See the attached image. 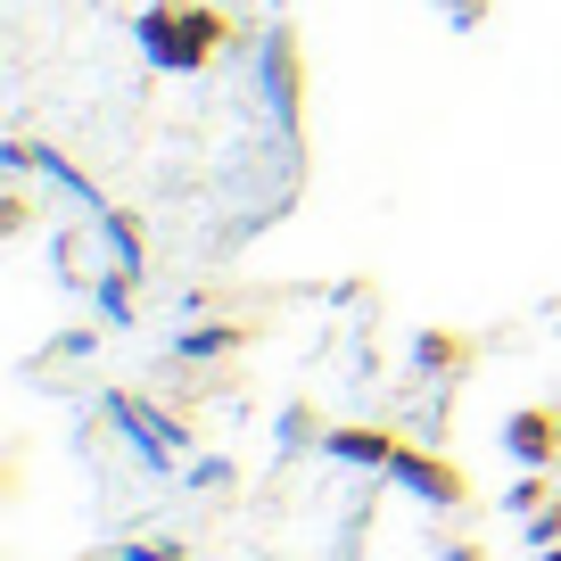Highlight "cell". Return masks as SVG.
Masks as SVG:
<instances>
[{"label":"cell","mask_w":561,"mask_h":561,"mask_svg":"<svg viewBox=\"0 0 561 561\" xmlns=\"http://www.w3.org/2000/svg\"><path fill=\"white\" fill-rule=\"evenodd\" d=\"M133 42L158 75H198V67H215V50L231 42V18L207 9V0H149L133 18Z\"/></svg>","instance_id":"6da1fadb"},{"label":"cell","mask_w":561,"mask_h":561,"mask_svg":"<svg viewBox=\"0 0 561 561\" xmlns=\"http://www.w3.org/2000/svg\"><path fill=\"white\" fill-rule=\"evenodd\" d=\"M107 421H116V430H124V438H133V446H140V455H149V462H174L182 446H191V430H182V421H165L158 404L124 397V388H116V397H107Z\"/></svg>","instance_id":"7a4b0ae2"},{"label":"cell","mask_w":561,"mask_h":561,"mask_svg":"<svg viewBox=\"0 0 561 561\" xmlns=\"http://www.w3.org/2000/svg\"><path fill=\"white\" fill-rule=\"evenodd\" d=\"M388 479H397V488H413L421 504H471V479L455 471V462H438V455H421V446H397V462H388Z\"/></svg>","instance_id":"3957f363"},{"label":"cell","mask_w":561,"mask_h":561,"mask_svg":"<svg viewBox=\"0 0 561 561\" xmlns=\"http://www.w3.org/2000/svg\"><path fill=\"white\" fill-rule=\"evenodd\" d=\"M504 455L520 462V471H545V462L561 455V413H512L504 421Z\"/></svg>","instance_id":"277c9868"},{"label":"cell","mask_w":561,"mask_h":561,"mask_svg":"<svg viewBox=\"0 0 561 561\" xmlns=\"http://www.w3.org/2000/svg\"><path fill=\"white\" fill-rule=\"evenodd\" d=\"M397 430H322V455L331 462H347V471H388L397 462Z\"/></svg>","instance_id":"5b68a950"},{"label":"cell","mask_w":561,"mask_h":561,"mask_svg":"<svg viewBox=\"0 0 561 561\" xmlns=\"http://www.w3.org/2000/svg\"><path fill=\"white\" fill-rule=\"evenodd\" d=\"M413 364H421V371H438V380H446V371H471V339H455V331H421V339H413Z\"/></svg>","instance_id":"8992f818"},{"label":"cell","mask_w":561,"mask_h":561,"mask_svg":"<svg viewBox=\"0 0 561 561\" xmlns=\"http://www.w3.org/2000/svg\"><path fill=\"white\" fill-rule=\"evenodd\" d=\"M133 273H140V264H116V273H100V289H91V298H100V322H133V314H140Z\"/></svg>","instance_id":"52a82bcc"},{"label":"cell","mask_w":561,"mask_h":561,"mask_svg":"<svg viewBox=\"0 0 561 561\" xmlns=\"http://www.w3.org/2000/svg\"><path fill=\"white\" fill-rule=\"evenodd\" d=\"M240 339H248V331H231V322H224V331H182L174 355H182V364H215V355H231Z\"/></svg>","instance_id":"ba28073f"},{"label":"cell","mask_w":561,"mask_h":561,"mask_svg":"<svg viewBox=\"0 0 561 561\" xmlns=\"http://www.w3.org/2000/svg\"><path fill=\"white\" fill-rule=\"evenodd\" d=\"M100 240H107V256H116V264H140V224H133V215L100 207Z\"/></svg>","instance_id":"9c48e42d"},{"label":"cell","mask_w":561,"mask_h":561,"mask_svg":"<svg viewBox=\"0 0 561 561\" xmlns=\"http://www.w3.org/2000/svg\"><path fill=\"white\" fill-rule=\"evenodd\" d=\"M520 528H528V545H561V504H553V495H545V504L528 512Z\"/></svg>","instance_id":"30bf717a"},{"label":"cell","mask_w":561,"mask_h":561,"mask_svg":"<svg viewBox=\"0 0 561 561\" xmlns=\"http://www.w3.org/2000/svg\"><path fill=\"white\" fill-rule=\"evenodd\" d=\"M537 504H545V479H537V471H528V479H520V488H512V495H504V512H512V520H528V512H537Z\"/></svg>","instance_id":"8fae6325"},{"label":"cell","mask_w":561,"mask_h":561,"mask_svg":"<svg viewBox=\"0 0 561 561\" xmlns=\"http://www.w3.org/2000/svg\"><path fill=\"white\" fill-rule=\"evenodd\" d=\"M191 488H231V462L224 455H198L191 462Z\"/></svg>","instance_id":"7c38bea8"},{"label":"cell","mask_w":561,"mask_h":561,"mask_svg":"<svg viewBox=\"0 0 561 561\" xmlns=\"http://www.w3.org/2000/svg\"><path fill=\"white\" fill-rule=\"evenodd\" d=\"M25 224H34V207H25V191H9L0 198V231H25Z\"/></svg>","instance_id":"4fadbf2b"},{"label":"cell","mask_w":561,"mask_h":561,"mask_svg":"<svg viewBox=\"0 0 561 561\" xmlns=\"http://www.w3.org/2000/svg\"><path fill=\"white\" fill-rule=\"evenodd\" d=\"M124 561H182V545H165V537L158 545H124Z\"/></svg>","instance_id":"5bb4252c"},{"label":"cell","mask_w":561,"mask_h":561,"mask_svg":"<svg viewBox=\"0 0 561 561\" xmlns=\"http://www.w3.org/2000/svg\"><path fill=\"white\" fill-rule=\"evenodd\" d=\"M91 347H100V339H91V331H67V339H58V347H50V355H67V364H83V355H91Z\"/></svg>","instance_id":"9a60e30c"},{"label":"cell","mask_w":561,"mask_h":561,"mask_svg":"<svg viewBox=\"0 0 561 561\" xmlns=\"http://www.w3.org/2000/svg\"><path fill=\"white\" fill-rule=\"evenodd\" d=\"M446 561H479V553H471V545H446Z\"/></svg>","instance_id":"2e32d148"},{"label":"cell","mask_w":561,"mask_h":561,"mask_svg":"<svg viewBox=\"0 0 561 561\" xmlns=\"http://www.w3.org/2000/svg\"><path fill=\"white\" fill-rule=\"evenodd\" d=\"M537 561H561V545H537Z\"/></svg>","instance_id":"e0dca14e"}]
</instances>
